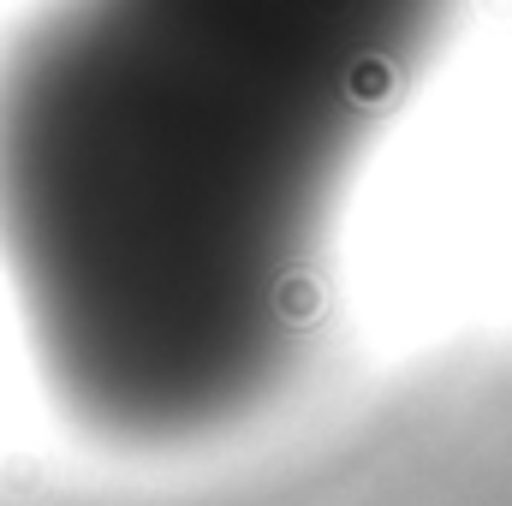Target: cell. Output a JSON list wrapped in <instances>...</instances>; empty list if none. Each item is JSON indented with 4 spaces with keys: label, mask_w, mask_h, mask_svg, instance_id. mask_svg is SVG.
I'll list each match as a JSON object with an SVG mask.
<instances>
[{
    "label": "cell",
    "mask_w": 512,
    "mask_h": 506,
    "mask_svg": "<svg viewBox=\"0 0 512 506\" xmlns=\"http://www.w3.org/2000/svg\"><path fill=\"white\" fill-rule=\"evenodd\" d=\"M435 0H48L0 48V256L54 405L126 453L280 399L322 209Z\"/></svg>",
    "instance_id": "obj_1"
}]
</instances>
